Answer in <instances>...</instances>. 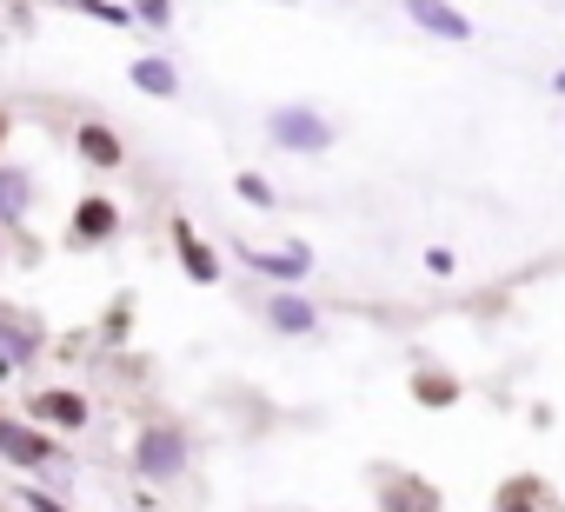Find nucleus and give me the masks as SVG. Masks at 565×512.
Here are the masks:
<instances>
[{"label":"nucleus","instance_id":"nucleus-8","mask_svg":"<svg viewBox=\"0 0 565 512\" xmlns=\"http://www.w3.org/2000/svg\"><path fill=\"white\" fill-rule=\"evenodd\" d=\"M34 206V180L21 167H0V226H21Z\"/></svg>","mask_w":565,"mask_h":512},{"label":"nucleus","instance_id":"nucleus-4","mask_svg":"<svg viewBox=\"0 0 565 512\" xmlns=\"http://www.w3.org/2000/svg\"><path fill=\"white\" fill-rule=\"evenodd\" d=\"M399 8H406L413 28H426V34H439V41H472V21H466L459 8H446V0H399Z\"/></svg>","mask_w":565,"mask_h":512},{"label":"nucleus","instance_id":"nucleus-21","mask_svg":"<svg viewBox=\"0 0 565 512\" xmlns=\"http://www.w3.org/2000/svg\"><path fill=\"white\" fill-rule=\"evenodd\" d=\"M0 127H8V120H0Z\"/></svg>","mask_w":565,"mask_h":512},{"label":"nucleus","instance_id":"nucleus-18","mask_svg":"<svg viewBox=\"0 0 565 512\" xmlns=\"http://www.w3.org/2000/svg\"><path fill=\"white\" fill-rule=\"evenodd\" d=\"M426 274H433V280H452V274H459V260H452L446 246H433V253H426Z\"/></svg>","mask_w":565,"mask_h":512},{"label":"nucleus","instance_id":"nucleus-11","mask_svg":"<svg viewBox=\"0 0 565 512\" xmlns=\"http://www.w3.org/2000/svg\"><path fill=\"white\" fill-rule=\"evenodd\" d=\"M134 87H140V94H160V100H173V94H180V74H173V61H160V54H140V61H134Z\"/></svg>","mask_w":565,"mask_h":512},{"label":"nucleus","instance_id":"nucleus-7","mask_svg":"<svg viewBox=\"0 0 565 512\" xmlns=\"http://www.w3.org/2000/svg\"><path fill=\"white\" fill-rule=\"evenodd\" d=\"M173 246H180V267H186L200 287H213V280H220V260H213V246H206V239H193V226H186V220L173 226Z\"/></svg>","mask_w":565,"mask_h":512},{"label":"nucleus","instance_id":"nucleus-14","mask_svg":"<svg viewBox=\"0 0 565 512\" xmlns=\"http://www.w3.org/2000/svg\"><path fill=\"white\" fill-rule=\"evenodd\" d=\"M413 393H419L426 406H452V399H459V386H452V380H433V373H419V380H413Z\"/></svg>","mask_w":565,"mask_h":512},{"label":"nucleus","instance_id":"nucleus-20","mask_svg":"<svg viewBox=\"0 0 565 512\" xmlns=\"http://www.w3.org/2000/svg\"><path fill=\"white\" fill-rule=\"evenodd\" d=\"M279 8H287V0H279Z\"/></svg>","mask_w":565,"mask_h":512},{"label":"nucleus","instance_id":"nucleus-13","mask_svg":"<svg viewBox=\"0 0 565 512\" xmlns=\"http://www.w3.org/2000/svg\"><path fill=\"white\" fill-rule=\"evenodd\" d=\"M114 226H120L114 200H81V206H74V239H107Z\"/></svg>","mask_w":565,"mask_h":512},{"label":"nucleus","instance_id":"nucleus-12","mask_svg":"<svg viewBox=\"0 0 565 512\" xmlns=\"http://www.w3.org/2000/svg\"><path fill=\"white\" fill-rule=\"evenodd\" d=\"M81 160H87V167H120V134L100 127V120H87V127H81Z\"/></svg>","mask_w":565,"mask_h":512},{"label":"nucleus","instance_id":"nucleus-5","mask_svg":"<svg viewBox=\"0 0 565 512\" xmlns=\"http://www.w3.org/2000/svg\"><path fill=\"white\" fill-rule=\"evenodd\" d=\"M34 353H41V327L34 320H0V380H14Z\"/></svg>","mask_w":565,"mask_h":512},{"label":"nucleus","instance_id":"nucleus-15","mask_svg":"<svg viewBox=\"0 0 565 512\" xmlns=\"http://www.w3.org/2000/svg\"><path fill=\"white\" fill-rule=\"evenodd\" d=\"M74 8H87V14L107 21V28H127V21H134V8H114V0H74Z\"/></svg>","mask_w":565,"mask_h":512},{"label":"nucleus","instance_id":"nucleus-9","mask_svg":"<svg viewBox=\"0 0 565 512\" xmlns=\"http://www.w3.org/2000/svg\"><path fill=\"white\" fill-rule=\"evenodd\" d=\"M34 419L41 426H87V399L81 393H34Z\"/></svg>","mask_w":565,"mask_h":512},{"label":"nucleus","instance_id":"nucleus-10","mask_svg":"<svg viewBox=\"0 0 565 512\" xmlns=\"http://www.w3.org/2000/svg\"><path fill=\"white\" fill-rule=\"evenodd\" d=\"M266 320H273V333H313V327H320V313H313L300 294H279V300L266 307Z\"/></svg>","mask_w":565,"mask_h":512},{"label":"nucleus","instance_id":"nucleus-16","mask_svg":"<svg viewBox=\"0 0 565 512\" xmlns=\"http://www.w3.org/2000/svg\"><path fill=\"white\" fill-rule=\"evenodd\" d=\"M134 21H147V28H167V21H173V0H134Z\"/></svg>","mask_w":565,"mask_h":512},{"label":"nucleus","instance_id":"nucleus-19","mask_svg":"<svg viewBox=\"0 0 565 512\" xmlns=\"http://www.w3.org/2000/svg\"><path fill=\"white\" fill-rule=\"evenodd\" d=\"M552 87H558V94H565V67H558V81H552Z\"/></svg>","mask_w":565,"mask_h":512},{"label":"nucleus","instance_id":"nucleus-3","mask_svg":"<svg viewBox=\"0 0 565 512\" xmlns=\"http://www.w3.org/2000/svg\"><path fill=\"white\" fill-rule=\"evenodd\" d=\"M34 426H41V419H34ZM34 426H21V419H0V459H8V466H21V472H34V466H47V459H54V446H47Z\"/></svg>","mask_w":565,"mask_h":512},{"label":"nucleus","instance_id":"nucleus-6","mask_svg":"<svg viewBox=\"0 0 565 512\" xmlns=\"http://www.w3.org/2000/svg\"><path fill=\"white\" fill-rule=\"evenodd\" d=\"M246 267L266 280H307L313 274V253L307 246H279V253H246Z\"/></svg>","mask_w":565,"mask_h":512},{"label":"nucleus","instance_id":"nucleus-1","mask_svg":"<svg viewBox=\"0 0 565 512\" xmlns=\"http://www.w3.org/2000/svg\"><path fill=\"white\" fill-rule=\"evenodd\" d=\"M186 433L180 426H140V439H134V472L140 479H180L186 472Z\"/></svg>","mask_w":565,"mask_h":512},{"label":"nucleus","instance_id":"nucleus-17","mask_svg":"<svg viewBox=\"0 0 565 512\" xmlns=\"http://www.w3.org/2000/svg\"><path fill=\"white\" fill-rule=\"evenodd\" d=\"M233 186H239V200H253V206H273V186H266L259 173H239Z\"/></svg>","mask_w":565,"mask_h":512},{"label":"nucleus","instance_id":"nucleus-2","mask_svg":"<svg viewBox=\"0 0 565 512\" xmlns=\"http://www.w3.org/2000/svg\"><path fill=\"white\" fill-rule=\"evenodd\" d=\"M266 134H273V147H287V153H327L333 147V127L313 107H273Z\"/></svg>","mask_w":565,"mask_h":512}]
</instances>
